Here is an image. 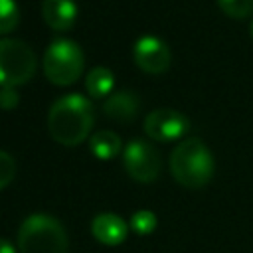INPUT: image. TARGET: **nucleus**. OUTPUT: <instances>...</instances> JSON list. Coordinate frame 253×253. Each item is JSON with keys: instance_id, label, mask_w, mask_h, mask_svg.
<instances>
[{"instance_id": "nucleus-1", "label": "nucleus", "mask_w": 253, "mask_h": 253, "mask_svg": "<svg viewBox=\"0 0 253 253\" xmlns=\"http://www.w3.org/2000/svg\"><path fill=\"white\" fill-rule=\"evenodd\" d=\"M95 107L81 93H67L55 99L47 113V130L61 146H79L91 136Z\"/></svg>"}, {"instance_id": "nucleus-2", "label": "nucleus", "mask_w": 253, "mask_h": 253, "mask_svg": "<svg viewBox=\"0 0 253 253\" xmlns=\"http://www.w3.org/2000/svg\"><path fill=\"white\" fill-rule=\"evenodd\" d=\"M168 164H170L172 178L180 186L190 190L208 186L215 170V160L211 150L198 136L182 138L170 152Z\"/></svg>"}, {"instance_id": "nucleus-3", "label": "nucleus", "mask_w": 253, "mask_h": 253, "mask_svg": "<svg viewBox=\"0 0 253 253\" xmlns=\"http://www.w3.org/2000/svg\"><path fill=\"white\" fill-rule=\"evenodd\" d=\"M69 237L63 223L43 211L30 213L18 229V253H67Z\"/></svg>"}, {"instance_id": "nucleus-4", "label": "nucleus", "mask_w": 253, "mask_h": 253, "mask_svg": "<svg viewBox=\"0 0 253 253\" xmlns=\"http://www.w3.org/2000/svg\"><path fill=\"white\" fill-rule=\"evenodd\" d=\"M42 69L49 83L57 87L73 85L85 69L81 45L69 38H55L43 51Z\"/></svg>"}, {"instance_id": "nucleus-5", "label": "nucleus", "mask_w": 253, "mask_h": 253, "mask_svg": "<svg viewBox=\"0 0 253 253\" xmlns=\"http://www.w3.org/2000/svg\"><path fill=\"white\" fill-rule=\"evenodd\" d=\"M36 69L38 55L24 40H0V87H20L36 75Z\"/></svg>"}, {"instance_id": "nucleus-6", "label": "nucleus", "mask_w": 253, "mask_h": 253, "mask_svg": "<svg viewBox=\"0 0 253 253\" xmlns=\"http://www.w3.org/2000/svg\"><path fill=\"white\" fill-rule=\"evenodd\" d=\"M123 166L134 182L150 184L160 174L162 158L154 144L144 138H134L123 148Z\"/></svg>"}, {"instance_id": "nucleus-7", "label": "nucleus", "mask_w": 253, "mask_h": 253, "mask_svg": "<svg viewBox=\"0 0 253 253\" xmlns=\"http://www.w3.org/2000/svg\"><path fill=\"white\" fill-rule=\"evenodd\" d=\"M142 128H144V134L156 142L180 140L190 130V119L176 109L160 107L146 115Z\"/></svg>"}, {"instance_id": "nucleus-8", "label": "nucleus", "mask_w": 253, "mask_h": 253, "mask_svg": "<svg viewBox=\"0 0 253 253\" xmlns=\"http://www.w3.org/2000/svg\"><path fill=\"white\" fill-rule=\"evenodd\" d=\"M132 59L144 73H164L170 67V47L158 36H140L132 43Z\"/></svg>"}, {"instance_id": "nucleus-9", "label": "nucleus", "mask_w": 253, "mask_h": 253, "mask_svg": "<svg viewBox=\"0 0 253 253\" xmlns=\"http://www.w3.org/2000/svg\"><path fill=\"white\" fill-rule=\"evenodd\" d=\"M128 229V223L113 211H101L91 219V235L95 237V241L107 247L121 245L126 239Z\"/></svg>"}, {"instance_id": "nucleus-10", "label": "nucleus", "mask_w": 253, "mask_h": 253, "mask_svg": "<svg viewBox=\"0 0 253 253\" xmlns=\"http://www.w3.org/2000/svg\"><path fill=\"white\" fill-rule=\"evenodd\" d=\"M138 111H140V97L128 89L113 91L103 101V113L115 123L128 125L138 117Z\"/></svg>"}, {"instance_id": "nucleus-11", "label": "nucleus", "mask_w": 253, "mask_h": 253, "mask_svg": "<svg viewBox=\"0 0 253 253\" xmlns=\"http://www.w3.org/2000/svg\"><path fill=\"white\" fill-rule=\"evenodd\" d=\"M42 18L53 32H67L77 20L75 0H43Z\"/></svg>"}, {"instance_id": "nucleus-12", "label": "nucleus", "mask_w": 253, "mask_h": 253, "mask_svg": "<svg viewBox=\"0 0 253 253\" xmlns=\"http://www.w3.org/2000/svg\"><path fill=\"white\" fill-rule=\"evenodd\" d=\"M85 89L87 95L93 101H105L113 91H115V75L109 67L97 65L93 69L87 71L85 77Z\"/></svg>"}, {"instance_id": "nucleus-13", "label": "nucleus", "mask_w": 253, "mask_h": 253, "mask_svg": "<svg viewBox=\"0 0 253 253\" xmlns=\"http://www.w3.org/2000/svg\"><path fill=\"white\" fill-rule=\"evenodd\" d=\"M89 150L99 160H113L115 156L123 154V144L119 134L113 130H99L89 136Z\"/></svg>"}, {"instance_id": "nucleus-14", "label": "nucleus", "mask_w": 253, "mask_h": 253, "mask_svg": "<svg viewBox=\"0 0 253 253\" xmlns=\"http://www.w3.org/2000/svg\"><path fill=\"white\" fill-rule=\"evenodd\" d=\"M20 24V6L16 0H0V36L14 32Z\"/></svg>"}, {"instance_id": "nucleus-15", "label": "nucleus", "mask_w": 253, "mask_h": 253, "mask_svg": "<svg viewBox=\"0 0 253 253\" xmlns=\"http://www.w3.org/2000/svg\"><path fill=\"white\" fill-rule=\"evenodd\" d=\"M156 225H158V219H156L154 211H150V210H136L128 221V227L136 235H150L156 229Z\"/></svg>"}, {"instance_id": "nucleus-16", "label": "nucleus", "mask_w": 253, "mask_h": 253, "mask_svg": "<svg viewBox=\"0 0 253 253\" xmlns=\"http://www.w3.org/2000/svg\"><path fill=\"white\" fill-rule=\"evenodd\" d=\"M217 6L233 20H243L253 14V0H217Z\"/></svg>"}, {"instance_id": "nucleus-17", "label": "nucleus", "mask_w": 253, "mask_h": 253, "mask_svg": "<svg viewBox=\"0 0 253 253\" xmlns=\"http://www.w3.org/2000/svg\"><path fill=\"white\" fill-rule=\"evenodd\" d=\"M16 176V160L10 152L0 150V190L10 186Z\"/></svg>"}, {"instance_id": "nucleus-18", "label": "nucleus", "mask_w": 253, "mask_h": 253, "mask_svg": "<svg viewBox=\"0 0 253 253\" xmlns=\"http://www.w3.org/2000/svg\"><path fill=\"white\" fill-rule=\"evenodd\" d=\"M20 103V91L18 87H0V109L12 111Z\"/></svg>"}, {"instance_id": "nucleus-19", "label": "nucleus", "mask_w": 253, "mask_h": 253, "mask_svg": "<svg viewBox=\"0 0 253 253\" xmlns=\"http://www.w3.org/2000/svg\"><path fill=\"white\" fill-rule=\"evenodd\" d=\"M0 253H18V249L8 239H2L0 237Z\"/></svg>"}, {"instance_id": "nucleus-20", "label": "nucleus", "mask_w": 253, "mask_h": 253, "mask_svg": "<svg viewBox=\"0 0 253 253\" xmlns=\"http://www.w3.org/2000/svg\"><path fill=\"white\" fill-rule=\"evenodd\" d=\"M249 34H251V38H253V20H251V24H249Z\"/></svg>"}]
</instances>
